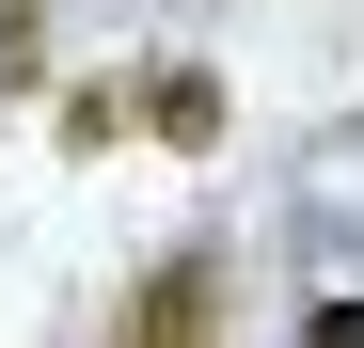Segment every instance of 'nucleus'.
Returning <instances> with one entry per match:
<instances>
[{
  "label": "nucleus",
  "instance_id": "3",
  "mask_svg": "<svg viewBox=\"0 0 364 348\" xmlns=\"http://www.w3.org/2000/svg\"><path fill=\"white\" fill-rule=\"evenodd\" d=\"M111 127H143V95H111V80H80V95H64V143H80V158H95V143H111Z\"/></svg>",
  "mask_w": 364,
  "mask_h": 348
},
{
  "label": "nucleus",
  "instance_id": "1",
  "mask_svg": "<svg viewBox=\"0 0 364 348\" xmlns=\"http://www.w3.org/2000/svg\"><path fill=\"white\" fill-rule=\"evenodd\" d=\"M143 127H159L174 158H222V80H206V64H159V80H143Z\"/></svg>",
  "mask_w": 364,
  "mask_h": 348
},
{
  "label": "nucleus",
  "instance_id": "2",
  "mask_svg": "<svg viewBox=\"0 0 364 348\" xmlns=\"http://www.w3.org/2000/svg\"><path fill=\"white\" fill-rule=\"evenodd\" d=\"M127 332H222V269H206V254H174L143 301H127Z\"/></svg>",
  "mask_w": 364,
  "mask_h": 348
}]
</instances>
